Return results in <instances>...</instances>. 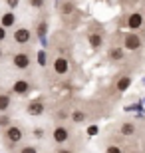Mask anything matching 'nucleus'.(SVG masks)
I'll return each mask as SVG.
<instances>
[{"label":"nucleus","mask_w":145,"mask_h":153,"mask_svg":"<svg viewBox=\"0 0 145 153\" xmlns=\"http://www.w3.org/2000/svg\"><path fill=\"white\" fill-rule=\"evenodd\" d=\"M24 139V127L22 125H16V123H10L6 125L4 131H2V141L8 149H14L18 147Z\"/></svg>","instance_id":"f257e3e1"},{"label":"nucleus","mask_w":145,"mask_h":153,"mask_svg":"<svg viewBox=\"0 0 145 153\" xmlns=\"http://www.w3.org/2000/svg\"><path fill=\"white\" fill-rule=\"evenodd\" d=\"M72 139V129L64 123H58L54 129H52V141L56 145H66L68 141Z\"/></svg>","instance_id":"f03ea898"},{"label":"nucleus","mask_w":145,"mask_h":153,"mask_svg":"<svg viewBox=\"0 0 145 153\" xmlns=\"http://www.w3.org/2000/svg\"><path fill=\"white\" fill-rule=\"evenodd\" d=\"M12 66L16 70H28L32 66V54L28 50H20L12 54Z\"/></svg>","instance_id":"7ed1b4c3"},{"label":"nucleus","mask_w":145,"mask_h":153,"mask_svg":"<svg viewBox=\"0 0 145 153\" xmlns=\"http://www.w3.org/2000/svg\"><path fill=\"white\" fill-rule=\"evenodd\" d=\"M143 22L145 18L141 12H129L127 16H125V28L129 30V32H137V30L143 28Z\"/></svg>","instance_id":"20e7f679"},{"label":"nucleus","mask_w":145,"mask_h":153,"mask_svg":"<svg viewBox=\"0 0 145 153\" xmlns=\"http://www.w3.org/2000/svg\"><path fill=\"white\" fill-rule=\"evenodd\" d=\"M12 40H14L18 46L30 44V42H32V30L26 28V26H18V28H14V32H12Z\"/></svg>","instance_id":"39448f33"},{"label":"nucleus","mask_w":145,"mask_h":153,"mask_svg":"<svg viewBox=\"0 0 145 153\" xmlns=\"http://www.w3.org/2000/svg\"><path fill=\"white\" fill-rule=\"evenodd\" d=\"M10 90H12L10 94L24 97V96H28V94L34 90V88H32V82H28L26 78H20V79H16V82L12 84V88H10Z\"/></svg>","instance_id":"423d86ee"},{"label":"nucleus","mask_w":145,"mask_h":153,"mask_svg":"<svg viewBox=\"0 0 145 153\" xmlns=\"http://www.w3.org/2000/svg\"><path fill=\"white\" fill-rule=\"evenodd\" d=\"M143 46V42H141V38L135 32H127V34L123 36V48L129 52H137Z\"/></svg>","instance_id":"0eeeda50"},{"label":"nucleus","mask_w":145,"mask_h":153,"mask_svg":"<svg viewBox=\"0 0 145 153\" xmlns=\"http://www.w3.org/2000/svg\"><path fill=\"white\" fill-rule=\"evenodd\" d=\"M54 72H56L58 76H66L68 72H70V62H68L66 56H58L56 60H54Z\"/></svg>","instance_id":"6e6552de"},{"label":"nucleus","mask_w":145,"mask_h":153,"mask_svg":"<svg viewBox=\"0 0 145 153\" xmlns=\"http://www.w3.org/2000/svg\"><path fill=\"white\" fill-rule=\"evenodd\" d=\"M119 133H121L123 137H133L135 133H137V123H135V121H121Z\"/></svg>","instance_id":"1a4fd4ad"},{"label":"nucleus","mask_w":145,"mask_h":153,"mask_svg":"<svg viewBox=\"0 0 145 153\" xmlns=\"http://www.w3.org/2000/svg\"><path fill=\"white\" fill-rule=\"evenodd\" d=\"M26 111H28L30 115H42L46 111V105H44V102H42V100H34V102L28 103Z\"/></svg>","instance_id":"9d476101"},{"label":"nucleus","mask_w":145,"mask_h":153,"mask_svg":"<svg viewBox=\"0 0 145 153\" xmlns=\"http://www.w3.org/2000/svg\"><path fill=\"white\" fill-rule=\"evenodd\" d=\"M10 108H12V94L0 91V114H6Z\"/></svg>","instance_id":"9b49d317"},{"label":"nucleus","mask_w":145,"mask_h":153,"mask_svg":"<svg viewBox=\"0 0 145 153\" xmlns=\"http://www.w3.org/2000/svg\"><path fill=\"white\" fill-rule=\"evenodd\" d=\"M129 85H131V76H129V74H123L121 78L115 82V90L119 91V94H125V91L129 90Z\"/></svg>","instance_id":"f8f14e48"},{"label":"nucleus","mask_w":145,"mask_h":153,"mask_svg":"<svg viewBox=\"0 0 145 153\" xmlns=\"http://www.w3.org/2000/svg\"><path fill=\"white\" fill-rule=\"evenodd\" d=\"M0 24H2L6 30L12 28V26H16V16H14V12H4V14L0 16Z\"/></svg>","instance_id":"ddd939ff"},{"label":"nucleus","mask_w":145,"mask_h":153,"mask_svg":"<svg viewBox=\"0 0 145 153\" xmlns=\"http://www.w3.org/2000/svg\"><path fill=\"white\" fill-rule=\"evenodd\" d=\"M86 119H88V114H86L84 109H74L72 115H70V121L72 123H84Z\"/></svg>","instance_id":"4468645a"},{"label":"nucleus","mask_w":145,"mask_h":153,"mask_svg":"<svg viewBox=\"0 0 145 153\" xmlns=\"http://www.w3.org/2000/svg\"><path fill=\"white\" fill-rule=\"evenodd\" d=\"M88 42H89V46H91V48H95V50H97V48H101V46H103V36H101V34H89L88 36Z\"/></svg>","instance_id":"2eb2a0df"},{"label":"nucleus","mask_w":145,"mask_h":153,"mask_svg":"<svg viewBox=\"0 0 145 153\" xmlns=\"http://www.w3.org/2000/svg\"><path fill=\"white\" fill-rule=\"evenodd\" d=\"M109 60H113V62H119V60H123V50L121 48H109Z\"/></svg>","instance_id":"dca6fc26"},{"label":"nucleus","mask_w":145,"mask_h":153,"mask_svg":"<svg viewBox=\"0 0 145 153\" xmlns=\"http://www.w3.org/2000/svg\"><path fill=\"white\" fill-rule=\"evenodd\" d=\"M16 153H40L36 145H20Z\"/></svg>","instance_id":"f3484780"},{"label":"nucleus","mask_w":145,"mask_h":153,"mask_svg":"<svg viewBox=\"0 0 145 153\" xmlns=\"http://www.w3.org/2000/svg\"><path fill=\"white\" fill-rule=\"evenodd\" d=\"M106 153H125V151H123L121 145H117V143H109V145L106 147Z\"/></svg>","instance_id":"a211bd4d"},{"label":"nucleus","mask_w":145,"mask_h":153,"mask_svg":"<svg viewBox=\"0 0 145 153\" xmlns=\"http://www.w3.org/2000/svg\"><path fill=\"white\" fill-rule=\"evenodd\" d=\"M46 30H48V22H46V18H44V20L38 24V36H40V38H44V36H46Z\"/></svg>","instance_id":"6ab92c4d"},{"label":"nucleus","mask_w":145,"mask_h":153,"mask_svg":"<svg viewBox=\"0 0 145 153\" xmlns=\"http://www.w3.org/2000/svg\"><path fill=\"white\" fill-rule=\"evenodd\" d=\"M54 153H76L74 147H68V145H58V149Z\"/></svg>","instance_id":"aec40b11"},{"label":"nucleus","mask_w":145,"mask_h":153,"mask_svg":"<svg viewBox=\"0 0 145 153\" xmlns=\"http://www.w3.org/2000/svg\"><path fill=\"white\" fill-rule=\"evenodd\" d=\"M28 2H30V6H32V8H36V10L44 8V4H46V0H28Z\"/></svg>","instance_id":"412c9836"},{"label":"nucleus","mask_w":145,"mask_h":153,"mask_svg":"<svg viewBox=\"0 0 145 153\" xmlns=\"http://www.w3.org/2000/svg\"><path fill=\"white\" fill-rule=\"evenodd\" d=\"M10 125V117H8V111L6 114H0V127H6Z\"/></svg>","instance_id":"4be33fe9"},{"label":"nucleus","mask_w":145,"mask_h":153,"mask_svg":"<svg viewBox=\"0 0 145 153\" xmlns=\"http://www.w3.org/2000/svg\"><path fill=\"white\" fill-rule=\"evenodd\" d=\"M62 12H64V14H72L74 12V4L72 2H66V4L62 6Z\"/></svg>","instance_id":"5701e85b"},{"label":"nucleus","mask_w":145,"mask_h":153,"mask_svg":"<svg viewBox=\"0 0 145 153\" xmlns=\"http://www.w3.org/2000/svg\"><path fill=\"white\" fill-rule=\"evenodd\" d=\"M6 38H8V30L0 24V42H6Z\"/></svg>","instance_id":"b1692460"},{"label":"nucleus","mask_w":145,"mask_h":153,"mask_svg":"<svg viewBox=\"0 0 145 153\" xmlns=\"http://www.w3.org/2000/svg\"><path fill=\"white\" fill-rule=\"evenodd\" d=\"M6 4L10 6V8H16V6L20 4V0H6Z\"/></svg>","instance_id":"393cba45"},{"label":"nucleus","mask_w":145,"mask_h":153,"mask_svg":"<svg viewBox=\"0 0 145 153\" xmlns=\"http://www.w3.org/2000/svg\"><path fill=\"white\" fill-rule=\"evenodd\" d=\"M2 58H4V50H2V48H0V60H2Z\"/></svg>","instance_id":"a878e982"},{"label":"nucleus","mask_w":145,"mask_h":153,"mask_svg":"<svg viewBox=\"0 0 145 153\" xmlns=\"http://www.w3.org/2000/svg\"><path fill=\"white\" fill-rule=\"evenodd\" d=\"M127 153H139V151H137V149H133V151H127Z\"/></svg>","instance_id":"bb28decb"}]
</instances>
